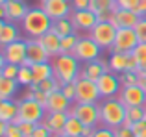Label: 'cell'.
Instances as JSON below:
<instances>
[{"label": "cell", "mask_w": 146, "mask_h": 137, "mask_svg": "<svg viewBox=\"0 0 146 137\" xmlns=\"http://www.w3.org/2000/svg\"><path fill=\"white\" fill-rule=\"evenodd\" d=\"M52 24H54V21L50 19V15L41 6H37V7H30V11L26 13V17L22 19V22H21V28H22V32H24L26 37L37 39V37H41L43 33L50 32V30H52Z\"/></svg>", "instance_id": "cell-1"}, {"label": "cell", "mask_w": 146, "mask_h": 137, "mask_svg": "<svg viewBox=\"0 0 146 137\" xmlns=\"http://www.w3.org/2000/svg\"><path fill=\"white\" fill-rule=\"evenodd\" d=\"M98 104H100V124L109 126L113 130L122 126V122L126 120V115H128V108L124 106L120 98L118 96L102 98Z\"/></svg>", "instance_id": "cell-2"}, {"label": "cell", "mask_w": 146, "mask_h": 137, "mask_svg": "<svg viewBox=\"0 0 146 137\" xmlns=\"http://www.w3.org/2000/svg\"><path fill=\"white\" fill-rule=\"evenodd\" d=\"M52 67H54V76L61 83L74 82V80H78L80 70H82V61L74 54H59L52 58Z\"/></svg>", "instance_id": "cell-3"}, {"label": "cell", "mask_w": 146, "mask_h": 137, "mask_svg": "<svg viewBox=\"0 0 146 137\" xmlns=\"http://www.w3.org/2000/svg\"><path fill=\"white\" fill-rule=\"evenodd\" d=\"M46 115V108L35 100V98H19V115L13 120L15 124L21 122H43Z\"/></svg>", "instance_id": "cell-4"}, {"label": "cell", "mask_w": 146, "mask_h": 137, "mask_svg": "<svg viewBox=\"0 0 146 137\" xmlns=\"http://www.w3.org/2000/svg\"><path fill=\"white\" fill-rule=\"evenodd\" d=\"M68 113L76 115L85 126H91V128L100 126V104H94V102H74Z\"/></svg>", "instance_id": "cell-5"}, {"label": "cell", "mask_w": 146, "mask_h": 137, "mask_svg": "<svg viewBox=\"0 0 146 137\" xmlns=\"http://www.w3.org/2000/svg\"><path fill=\"white\" fill-rule=\"evenodd\" d=\"M117 30L118 28L111 21H98V24L91 30L89 35L96 41L100 47H102V50H107V52H109L111 48H113L115 37H117Z\"/></svg>", "instance_id": "cell-6"}, {"label": "cell", "mask_w": 146, "mask_h": 137, "mask_svg": "<svg viewBox=\"0 0 146 137\" xmlns=\"http://www.w3.org/2000/svg\"><path fill=\"white\" fill-rule=\"evenodd\" d=\"M102 52H104L102 47L87 33V35H80V41H78V45H76L72 54L82 63H85V61H93V59L102 58Z\"/></svg>", "instance_id": "cell-7"}, {"label": "cell", "mask_w": 146, "mask_h": 137, "mask_svg": "<svg viewBox=\"0 0 146 137\" xmlns=\"http://www.w3.org/2000/svg\"><path fill=\"white\" fill-rule=\"evenodd\" d=\"M139 35H137L135 28H118L117 37H115L113 48L109 52H122V54H131L135 47L139 45Z\"/></svg>", "instance_id": "cell-8"}, {"label": "cell", "mask_w": 146, "mask_h": 137, "mask_svg": "<svg viewBox=\"0 0 146 137\" xmlns=\"http://www.w3.org/2000/svg\"><path fill=\"white\" fill-rule=\"evenodd\" d=\"M28 11L30 6L26 4V0H7L6 4H0V21H9L21 24Z\"/></svg>", "instance_id": "cell-9"}, {"label": "cell", "mask_w": 146, "mask_h": 137, "mask_svg": "<svg viewBox=\"0 0 146 137\" xmlns=\"http://www.w3.org/2000/svg\"><path fill=\"white\" fill-rule=\"evenodd\" d=\"M0 58L7 63H15V65H24V61L28 59V43H26V37L9 43L6 47H2L0 52Z\"/></svg>", "instance_id": "cell-10"}, {"label": "cell", "mask_w": 146, "mask_h": 137, "mask_svg": "<svg viewBox=\"0 0 146 137\" xmlns=\"http://www.w3.org/2000/svg\"><path fill=\"white\" fill-rule=\"evenodd\" d=\"M96 85L98 91L102 94V98H111V96H118L122 89V82H120V76L113 70H107L104 72L102 76L96 80Z\"/></svg>", "instance_id": "cell-11"}, {"label": "cell", "mask_w": 146, "mask_h": 137, "mask_svg": "<svg viewBox=\"0 0 146 137\" xmlns=\"http://www.w3.org/2000/svg\"><path fill=\"white\" fill-rule=\"evenodd\" d=\"M102 100V94L98 91L96 82L87 78H78L76 80V100L74 102H98Z\"/></svg>", "instance_id": "cell-12"}, {"label": "cell", "mask_w": 146, "mask_h": 137, "mask_svg": "<svg viewBox=\"0 0 146 137\" xmlns=\"http://www.w3.org/2000/svg\"><path fill=\"white\" fill-rule=\"evenodd\" d=\"M70 21L74 24L76 32L91 33V30L98 24V15L93 9H74L70 13Z\"/></svg>", "instance_id": "cell-13"}, {"label": "cell", "mask_w": 146, "mask_h": 137, "mask_svg": "<svg viewBox=\"0 0 146 137\" xmlns=\"http://www.w3.org/2000/svg\"><path fill=\"white\" fill-rule=\"evenodd\" d=\"M118 98L124 102L126 108H135V106H146V91L141 87V83L133 85H122Z\"/></svg>", "instance_id": "cell-14"}, {"label": "cell", "mask_w": 146, "mask_h": 137, "mask_svg": "<svg viewBox=\"0 0 146 137\" xmlns=\"http://www.w3.org/2000/svg\"><path fill=\"white\" fill-rule=\"evenodd\" d=\"M41 7L50 15L52 21L70 17V13L74 11L70 0H44V2H41Z\"/></svg>", "instance_id": "cell-15"}, {"label": "cell", "mask_w": 146, "mask_h": 137, "mask_svg": "<svg viewBox=\"0 0 146 137\" xmlns=\"http://www.w3.org/2000/svg\"><path fill=\"white\" fill-rule=\"evenodd\" d=\"M109 70V65H107V59L104 58H98V59H93V61H85L82 63V70H80V76L78 78H87V80H93L96 82L104 72Z\"/></svg>", "instance_id": "cell-16"}, {"label": "cell", "mask_w": 146, "mask_h": 137, "mask_svg": "<svg viewBox=\"0 0 146 137\" xmlns=\"http://www.w3.org/2000/svg\"><path fill=\"white\" fill-rule=\"evenodd\" d=\"M26 43H28V59L24 61V65L32 67V65H35V63H43V61H48L50 59L48 52L43 48V45L39 43V39L26 37Z\"/></svg>", "instance_id": "cell-17"}, {"label": "cell", "mask_w": 146, "mask_h": 137, "mask_svg": "<svg viewBox=\"0 0 146 137\" xmlns=\"http://www.w3.org/2000/svg\"><path fill=\"white\" fill-rule=\"evenodd\" d=\"M139 15L133 9H124V7H117L113 11V17H111V22H113L117 28H135L137 22H139Z\"/></svg>", "instance_id": "cell-18"}, {"label": "cell", "mask_w": 146, "mask_h": 137, "mask_svg": "<svg viewBox=\"0 0 146 137\" xmlns=\"http://www.w3.org/2000/svg\"><path fill=\"white\" fill-rule=\"evenodd\" d=\"M67 120H68V111H46L43 122L50 128L54 135H61L65 132Z\"/></svg>", "instance_id": "cell-19"}, {"label": "cell", "mask_w": 146, "mask_h": 137, "mask_svg": "<svg viewBox=\"0 0 146 137\" xmlns=\"http://www.w3.org/2000/svg\"><path fill=\"white\" fill-rule=\"evenodd\" d=\"M22 28H19L17 22H9V21H0V45L6 47L9 43L22 39Z\"/></svg>", "instance_id": "cell-20"}, {"label": "cell", "mask_w": 146, "mask_h": 137, "mask_svg": "<svg viewBox=\"0 0 146 137\" xmlns=\"http://www.w3.org/2000/svg\"><path fill=\"white\" fill-rule=\"evenodd\" d=\"M72 104L74 102L70 100V98H67L63 93H61V89L54 91V93L48 94V100H46V111H70Z\"/></svg>", "instance_id": "cell-21"}, {"label": "cell", "mask_w": 146, "mask_h": 137, "mask_svg": "<svg viewBox=\"0 0 146 137\" xmlns=\"http://www.w3.org/2000/svg\"><path fill=\"white\" fill-rule=\"evenodd\" d=\"M37 39H39V43H41V45H43L44 50L48 52L50 59L61 54V37L57 35V33L54 32V30H50V32L43 33V35L37 37Z\"/></svg>", "instance_id": "cell-22"}, {"label": "cell", "mask_w": 146, "mask_h": 137, "mask_svg": "<svg viewBox=\"0 0 146 137\" xmlns=\"http://www.w3.org/2000/svg\"><path fill=\"white\" fill-rule=\"evenodd\" d=\"M117 0H91V7L98 15V21H111L113 11L117 9Z\"/></svg>", "instance_id": "cell-23"}, {"label": "cell", "mask_w": 146, "mask_h": 137, "mask_svg": "<svg viewBox=\"0 0 146 137\" xmlns=\"http://www.w3.org/2000/svg\"><path fill=\"white\" fill-rule=\"evenodd\" d=\"M19 115V100H0V120L2 122H13Z\"/></svg>", "instance_id": "cell-24"}, {"label": "cell", "mask_w": 146, "mask_h": 137, "mask_svg": "<svg viewBox=\"0 0 146 137\" xmlns=\"http://www.w3.org/2000/svg\"><path fill=\"white\" fill-rule=\"evenodd\" d=\"M128 63H129V54H122V52H109V58H107V65L109 70L122 74V72L128 70Z\"/></svg>", "instance_id": "cell-25"}, {"label": "cell", "mask_w": 146, "mask_h": 137, "mask_svg": "<svg viewBox=\"0 0 146 137\" xmlns=\"http://www.w3.org/2000/svg\"><path fill=\"white\" fill-rule=\"evenodd\" d=\"M21 83L17 82V78H6L0 76V100H9L15 98V94L19 93Z\"/></svg>", "instance_id": "cell-26"}, {"label": "cell", "mask_w": 146, "mask_h": 137, "mask_svg": "<svg viewBox=\"0 0 146 137\" xmlns=\"http://www.w3.org/2000/svg\"><path fill=\"white\" fill-rule=\"evenodd\" d=\"M32 72H33V83H39L43 80L54 76V67H52V59L48 61H43V63H35L32 65Z\"/></svg>", "instance_id": "cell-27"}, {"label": "cell", "mask_w": 146, "mask_h": 137, "mask_svg": "<svg viewBox=\"0 0 146 137\" xmlns=\"http://www.w3.org/2000/svg\"><path fill=\"white\" fill-rule=\"evenodd\" d=\"M83 130H85V124H83L76 115L68 113V120H67V124H65V132L63 134L68 135V137H82Z\"/></svg>", "instance_id": "cell-28"}, {"label": "cell", "mask_w": 146, "mask_h": 137, "mask_svg": "<svg viewBox=\"0 0 146 137\" xmlns=\"http://www.w3.org/2000/svg\"><path fill=\"white\" fill-rule=\"evenodd\" d=\"M52 30L59 37H67V35H70V33H76V28H74V24H72L70 17H65V19H57V21H54Z\"/></svg>", "instance_id": "cell-29"}, {"label": "cell", "mask_w": 146, "mask_h": 137, "mask_svg": "<svg viewBox=\"0 0 146 137\" xmlns=\"http://www.w3.org/2000/svg\"><path fill=\"white\" fill-rule=\"evenodd\" d=\"M32 87L33 91H43V93H46V94H50V93H54V91H57L61 87V82L56 78V76H50V78H46V80H43V82H39V83H32Z\"/></svg>", "instance_id": "cell-30"}, {"label": "cell", "mask_w": 146, "mask_h": 137, "mask_svg": "<svg viewBox=\"0 0 146 137\" xmlns=\"http://www.w3.org/2000/svg\"><path fill=\"white\" fill-rule=\"evenodd\" d=\"M0 137H24V135H22V130L19 124L0 120Z\"/></svg>", "instance_id": "cell-31"}, {"label": "cell", "mask_w": 146, "mask_h": 137, "mask_svg": "<svg viewBox=\"0 0 146 137\" xmlns=\"http://www.w3.org/2000/svg\"><path fill=\"white\" fill-rule=\"evenodd\" d=\"M78 41H80L78 33H70L67 37H61V54H72Z\"/></svg>", "instance_id": "cell-32"}, {"label": "cell", "mask_w": 146, "mask_h": 137, "mask_svg": "<svg viewBox=\"0 0 146 137\" xmlns=\"http://www.w3.org/2000/svg\"><path fill=\"white\" fill-rule=\"evenodd\" d=\"M17 82L21 83V87H30L33 83V72H32V67L28 65H21L19 68V76H17Z\"/></svg>", "instance_id": "cell-33"}, {"label": "cell", "mask_w": 146, "mask_h": 137, "mask_svg": "<svg viewBox=\"0 0 146 137\" xmlns=\"http://www.w3.org/2000/svg\"><path fill=\"white\" fill-rule=\"evenodd\" d=\"M19 68L21 65H15V63H7L0 58V76H6V78H17L19 76Z\"/></svg>", "instance_id": "cell-34"}, {"label": "cell", "mask_w": 146, "mask_h": 137, "mask_svg": "<svg viewBox=\"0 0 146 137\" xmlns=\"http://www.w3.org/2000/svg\"><path fill=\"white\" fill-rule=\"evenodd\" d=\"M131 54L135 56L137 63H139V70H146V43H139Z\"/></svg>", "instance_id": "cell-35"}, {"label": "cell", "mask_w": 146, "mask_h": 137, "mask_svg": "<svg viewBox=\"0 0 146 137\" xmlns=\"http://www.w3.org/2000/svg\"><path fill=\"white\" fill-rule=\"evenodd\" d=\"M128 117L131 122H139V120H144L146 117V106H135V108H128Z\"/></svg>", "instance_id": "cell-36"}, {"label": "cell", "mask_w": 146, "mask_h": 137, "mask_svg": "<svg viewBox=\"0 0 146 137\" xmlns=\"http://www.w3.org/2000/svg\"><path fill=\"white\" fill-rule=\"evenodd\" d=\"M120 76V82H122V85H133V83H139V72H135V70H126V72H122V74H118Z\"/></svg>", "instance_id": "cell-37"}, {"label": "cell", "mask_w": 146, "mask_h": 137, "mask_svg": "<svg viewBox=\"0 0 146 137\" xmlns=\"http://www.w3.org/2000/svg\"><path fill=\"white\" fill-rule=\"evenodd\" d=\"M61 93L65 94L67 98H70L72 102L76 100V80L74 82H65V83H61Z\"/></svg>", "instance_id": "cell-38"}, {"label": "cell", "mask_w": 146, "mask_h": 137, "mask_svg": "<svg viewBox=\"0 0 146 137\" xmlns=\"http://www.w3.org/2000/svg\"><path fill=\"white\" fill-rule=\"evenodd\" d=\"M32 137H54V134L50 132V128H48L44 122H39V124L35 126V130H33Z\"/></svg>", "instance_id": "cell-39"}, {"label": "cell", "mask_w": 146, "mask_h": 137, "mask_svg": "<svg viewBox=\"0 0 146 137\" xmlns=\"http://www.w3.org/2000/svg\"><path fill=\"white\" fill-rule=\"evenodd\" d=\"M135 32H137V35H139L141 43H146V17L139 19V22H137V26H135Z\"/></svg>", "instance_id": "cell-40"}, {"label": "cell", "mask_w": 146, "mask_h": 137, "mask_svg": "<svg viewBox=\"0 0 146 137\" xmlns=\"http://www.w3.org/2000/svg\"><path fill=\"white\" fill-rule=\"evenodd\" d=\"M93 137H115V130H113V128H109V126L100 124V126H96Z\"/></svg>", "instance_id": "cell-41"}, {"label": "cell", "mask_w": 146, "mask_h": 137, "mask_svg": "<svg viewBox=\"0 0 146 137\" xmlns=\"http://www.w3.org/2000/svg\"><path fill=\"white\" fill-rule=\"evenodd\" d=\"M131 130L135 132V137H146V120H139V122H133Z\"/></svg>", "instance_id": "cell-42"}, {"label": "cell", "mask_w": 146, "mask_h": 137, "mask_svg": "<svg viewBox=\"0 0 146 137\" xmlns=\"http://www.w3.org/2000/svg\"><path fill=\"white\" fill-rule=\"evenodd\" d=\"M115 137H135V132L128 126H118L115 128Z\"/></svg>", "instance_id": "cell-43"}, {"label": "cell", "mask_w": 146, "mask_h": 137, "mask_svg": "<svg viewBox=\"0 0 146 137\" xmlns=\"http://www.w3.org/2000/svg\"><path fill=\"white\" fill-rule=\"evenodd\" d=\"M19 126H21L22 135H24V137H32V134H33V130H35L37 124L35 122H21Z\"/></svg>", "instance_id": "cell-44"}, {"label": "cell", "mask_w": 146, "mask_h": 137, "mask_svg": "<svg viewBox=\"0 0 146 137\" xmlns=\"http://www.w3.org/2000/svg\"><path fill=\"white\" fill-rule=\"evenodd\" d=\"M74 9H89L91 7V0H70Z\"/></svg>", "instance_id": "cell-45"}, {"label": "cell", "mask_w": 146, "mask_h": 137, "mask_svg": "<svg viewBox=\"0 0 146 137\" xmlns=\"http://www.w3.org/2000/svg\"><path fill=\"white\" fill-rule=\"evenodd\" d=\"M135 11L139 17H146V0H137V4H135Z\"/></svg>", "instance_id": "cell-46"}, {"label": "cell", "mask_w": 146, "mask_h": 137, "mask_svg": "<svg viewBox=\"0 0 146 137\" xmlns=\"http://www.w3.org/2000/svg\"><path fill=\"white\" fill-rule=\"evenodd\" d=\"M137 0H117L118 7H124V9H135Z\"/></svg>", "instance_id": "cell-47"}, {"label": "cell", "mask_w": 146, "mask_h": 137, "mask_svg": "<svg viewBox=\"0 0 146 137\" xmlns=\"http://www.w3.org/2000/svg\"><path fill=\"white\" fill-rule=\"evenodd\" d=\"M139 83H141V87L146 91V70H139Z\"/></svg>", "instance_id": "cell-48"}, {"label": "cell", "mask_w": 146, "mask_h": 137, "mask_svg": "<svg viewBox=\"0 0 146 137\" xmlns=\"http://www.w3.org/2000/svg\"><path fill=\"white\" fill-rule=\"evenodd\" d=\"M54 137H68V135H65V134H61V135H54Z\"/></svg>", "instance_id": "cell-49"}, {"label": "cell", "mask_w": 146, "mask_h": 137, "mask_svg": "<svg viewBox=\"0 0 146 137\" xmlns=\"http://www.w3.org/2000/svg\"><path fill=\"white\" fill-rule=\"evenodd\" d=\"M7 2V0H0V4H6Z\"/></svg>", "instance_id": "cell-50"}, {"label": "cell", "mask_w": 146, "mask_h": 137, "mask_svg": "<svg viewBox=\"0 0 146 137\" xmlns=\"http://www.w3.org/2000/svg\"><path fill=\"white\" fill-rule=\"evenodd\" d=\"M39 2H44V0H39Z\"/></svg>", "instance_id": "cell-51"}, {"label": "cell", "mask_w": 146, "mask_h": 137, "mask_svg": "<svg viewBox=\"0 0 146 137\" xmlns=\"http://www.w3.org/2000/svg\"><path fill=\"white\" fill-rule=\"evenodd\" d=\"M144 120H146V117H144Z\"/></svg>", "instance_id": "cell-52"}]
</instances>
